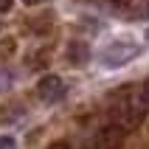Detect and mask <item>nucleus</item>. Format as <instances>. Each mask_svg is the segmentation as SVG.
Returning <instances> with one entry per match:
<instances>
[{"instance_id": "nucleus-1", "label": "nucleus", "mask_w": 149, "mask_h": 149, "mask_svg": "<svg viewBox=\"0 0 149 149\" xmlns=\"http://www.w3.org/2000/svg\"><path fill=\"white\" fill-rule=\"evenodd\" d=\"M146 99H143V87H124L113 96V104H110V113H113V121L127 130H135V127L143 121L146 116Z\"/></svg>"}, {"instance_id": "nucleus-2", "label": "nucleus", "mask_w": 149, "mask_h": 149, "mask_svg": "<svg viewBox=\"0 0 149 149\" xmlns=\"http://www.w3.org/2000/svg\"><path fill=\"white\" fill-rule=\"evenodd\" d=\"M135 56H138V45L118 40V42H113V45H107V48L101 51V65L104 68H121Z\"/></svg>"}, {"instance_id": "nucleus-3", "label": "nucleus", "mask_w": 149, "mask_h": 149, "mask_svg": "<svg viewBox=\"0 0 149 149\" xmlns=\"http://www.w3.org/2000/svg\"><path fill=\"white\" fill-rule=\"evenodd\" d=\"M37 96L48 104H56L62 96H65V82L59 76H42L40 84H37Z\"/></svg>"}, {"instance_id": "nucleus-4", "label": "nucleus", "mask_w": 149, "mask_h": 149, "mask_svg": "<svg viewBox=\"0 0 149 149\" xmlns=\"http://www.w3.org/2000/svg\"><path fill=\"white\" fill-rule=\"evenodd\" d=\"M124 138H127V127L121 124H107V127H101V132H99V149H121L124 146Z\"/></svg>"}, {"instance_id": "nucleus-5", "label": "nucleus", "mask_w": 149, "mask_h": 149, "mask_svg": "<svg viewBox=\"0 0 149 149\" xmlns=\"http://www.w3.org/2000/svg\"><path fill=\"white\" fill-rule=\"evenodd\" d=\"M90 56V48L84 45V42H70V48H68V59L73 62V65H84Z\"/></svg>"}, {"instance_id": "nucleus-6", "label": "nucleus", "mask_w": 149, "mask_h": 149, "mask_svg": "<svg viewBox=\"0 0 149 149\" xmlns=\"http://www.w3.org/2000/svg\"><path fill=\"white\" fill-rule=\"evenodd\" d=\"M0 149H14V141L11 138H0Z\"/></svg>"}, {"instance_id": "nucleus-7", "label": "nucleus", "mask_w": 149, "mask_h": 149, "mask_svg": "<svg viewBox=\"0 0 149 149\" xmlns=\"http://www.w3.org/2000/svg\"><path fill=\"white\" fill-rule=\"evenodd\" d=\"M48 149H70V146H68V143L65 141H59V143H51V146Z\"/></svg>"}, {"instance_id": "nucleus-8", "label": "nucleus", "mask_w": 149, "mask_h": 149, "mask_svg": "<svg viewBox=\"0 0 149 149\" xmlns=\"http://www.w3.org/2000/svg\"><path fill=\"white\" fill-rule=\"evenodd\" d=\"M11 8V0H0V11H8Z\"/></svg>"}, {"instance_id": "nucleus-9", "label": "nucleus", "mask_w": 149, "mask_h": 149, "mask_svg": "<svg viewBox=\"0 0 149 149\" xmlns=\"http://www.w3.org/2000/svg\"><path fill=\"white\" fill-rule=\"evenodd\" d=\"M143 99H146V104H149V79H146V84H143Z\"/></svg>"}, {"instance_id": "nucleus-10", "label": "nucleus", "mask_w": 149, "mask_h": 149, "mask_svg": "<svg viewBox=\"0 0 149 149\" xmlns=\"http://www.w3.org/2000/svg\"><path fill=\"white\" fill-rule=\"evenodd\" d=\"M25 6H40V3H45V0H23Z\"/></svg>"}, {"instance_id": "nucleus-11", "label": "nucleus", "mask_w": 149, "mask_h": 149, "mask_svg": "<svg viewBox=\"0 0 149 149\" xmlns=\"http://www.w3.org/2000/svg\"><path fill=\"white\" fill-rule=\"evenodd\" d=\"M113 3H130V0H113Z\"/></svg>"}, {"instance_id": "nucleus-12", "label": "nucleus", "mask_w": 149, "mask_h": 149, "mask_svg": "<svg viewBox=\"0 0 149 149\" xmlns=\"http://www.w3.org/2000/svg\"><path fill=\"white\" fill-rule=\"evenodd\" d=\"M146 42H149V31H146Z\"/></svg>"}]
</instances>
